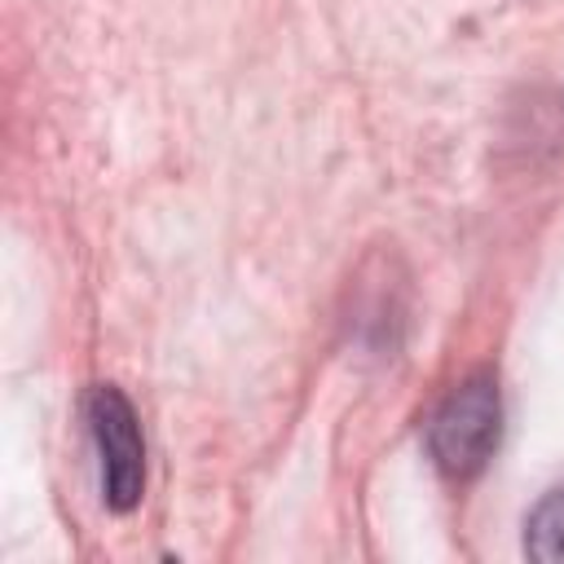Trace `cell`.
Returning <instances> with one entry per match:
<instances>
[{"mask_svg": "<svg viewBox=\"0 0 564 564\" xmlns=\"http://www.w3.org/2000/svg\"><path fill=\"white\" fill-rule=\"evenodd\" d=\"M524 555L542 564L564 560V489H551L529 516H524Z\"/></svg>", "mask_w": 564, "mask_h": 564, "instance_id": "3", "label": "cell"}, {"mask_svg": "<svg viewBox=\"0 0 564 564\" xmlns=\"http://www.w3.org/2000/svg\"><path fill=\"white\" fill-rule=\"evenodd\" d=\"M502 441V397L489 375H471L432 410L427 419V454L441 476L476 480Z\"/></svg>", "mask_w": 564, "mask_h": 564, "instance_id": "1", "label": "cell"}, {"mask_svg": "<svg viewBox=\"0 0 564 564\" xmlns=\"http://www.w3.org/2000/svg\"><path fill=\"white\" fill-rule=\"evenodd\" d=\"M84 419L101 463V498L115 516H128L145 498V436L132 401L115 383H93L84 397Z\"/></svg>", "mask_w": 564, "mask_h": 564, "instance_id": "2", "label": "cell"}]
</instances>
